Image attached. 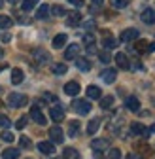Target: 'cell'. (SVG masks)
Wrapping results in <instances>:
<instances>
[{
  "label": "cell",
  "mask_w": 155,
  "mask_h": 159,
  "mask_svg": "<svg viewBox=\"0 0 155 159\" xmlns=\"http://www.w3.org/2000/svg\"><path fill=\"white\" fill-rule=\"evenodd\" d=\"M27 101H29V98H27L23 93H10V95H8V104H10L11 108H21V106L27 104Z\"/></svg>",
  "instance_id": "obj_1"
},
{
  "label": "cell",
  "mask_w": 155,
  "mask_h": 159,
  "mask_svg": "<svg viewBox=\"0 0 155 159\" xmlns=\"http://www.w3.org/2000/svg\"><path fill=\"white\" fill-rule=\"evenodd\" d=\"M32 57H34V61H36L38 65H46V63L51 61L49 51H46V49H42V48H36V49L32 51Z\"/></svg>",
  "instance_id": "obj_2"
},
{
  "label": "cell",
  "mask_w": 155,
  "mask_h": 159,
  "mask_svg": "<svg viewBox=\"0 0 155 159\" xmlns=\"http://www.w3.org/2000/svg\"><path fill=\"white\" fill-rule=\"evenodd\" d=\"M72 108L80 114V116H85L91 112V102L89 101H82V98H76V101L72 102Z\"/></svg>",
  "instance_id": "obj_3"
},
{
  "label": "cell",
  "mask_w": 155,
  "mask_h": 159,
  "mask_svg": "<svg viewBox=\"0 0 155 159\" xmlns=\"http://www.w3.org/2000/svg\"><path fill=\"white\" fill-rule=\"evenodd\" d=\"M49 138H51L53 144H61V142L64 140V133H63V129H61L59 125L51 127V129H49Z\"/></svg>",
  "instance_id": "obj_4"
},
{
  "label": "cell",
  "mask_w": 155,
  "mask_h": 159,
  "mask_svg": "<svg viewBox=\"0 0 155 159\" xmlns=\"http://www.w3.org/2000/svg\"><path fill=\"white\" fill-rule=\"evenodd\" d=\"M49 114H51V119H53V121H57V123L64 119V108H63L61 104L51 106V108H49Z\"/></svg>",
  "instance_id": "obj_5"
},
{
  "label": "cell",
  "mask_w": 155,
  "mask_h": 159,
  "mask_svg": "<svg viewBox=\"0 0 155 159\" xmlns=\"http://www.w3.org/2000/svg\"><path fill=\"white\" fill-rule=\"evenodd\" d=\"M30 117L34 119V121L38 123V125H46V116L42 114V110L38 108V106H34V108H30Z\"/></svg>",
  "instance_id": "obj_6"
},
{
  "label": "cell",
  "mask_w": 155,
  "mask_h": 159,
  "mask_svg": "<svg viewBox=\"0 0 155 159\" xmlns=\"http://www.w3.org/2000/svg\"><path fill=\"white\" fill-rule=\"evenodd\" d=\"M110 146V140L108 138H95V140L91 142V148L95 150V152H102V150H106Z\"/></svg>",
  "instance_id": "obj_7"
},
{
  "label": "cell",
  "mask_w": 155,
  "mask_h": 159,
  "mask_svg": "<svg viewBox=\"0 0 155 159\" xmlns=\"http://www.w3.org/2000/svg\"><path fill=\"white\" fill-rule=\"evenodd\" d=\"M136 38H138V30H136V29H127V30H123L121 36H119L121 42H132V40H136Z\"/></svg>",
  "instance_id": "obj_8"
},
{
  "label": "cell",
  "mask_w": 155,
  "mask_h": 159,
  "mask_svg": "<svg viewBox=\"0 0 155 159\" xmlns=\"http://www.w3.org/2000/svg\"><path fill=\"white\" fill-rule=\"evenodd\" d=\"M131 133H132V134H142V136H149V133H151V131H149V129H146V127H144L142 123H132V125H131Z\"/></svg>",
  "instance_id": "obj_9"
},
{
  "label": "cell",
  "mask_w": 155,
  "mask_h": 159,
  "mask_svg": "<svg viewBox=\"0 0 155 159\" xmlns=\"http://www.w3.org/2000/svg\"><path fill=\"white\" fill-rule=\"evenodd\" d=\"M115 63H117V66H119L121 70H129V68H131L129 59H127L125 53H117V55H115Z\"/></svg>",
  "instance_id": "obj_10"
},
{
  "label": "cell",
  "mask_w": 155,
  "mask_h": 159,
  "mask_svg": "<svg viewBox=\"0 0 155 159\" xmlns=\"http://www.w3.org/2000/svg\"><path fill=\"white\" fill-rule=\"evenodd\" d=\"M115 76H117V72H115L113 68H106V70H102V74H100V78L104 80L106 84H113V82H115Z\"/></svg>",
  "instance_id": "obj_11"
},
{
  "label": "cell",
  "mask_w": 155,
  "mask_h": 159,
  "mask_svg": "<svg viewBox=\"0 0 155 159\" xmlns=\"http://www.w3.org/2000/svg\"><path fill=\"white\" fill-rule=\"evenodd\" d=\"M142 21L148 23V25H155V10H151V8L144 10L142 11Z\"/></svg>",
  "instance_id": "obj_12"
},
{
  "label": "cell",
  "mask_w": 155,
  "mask_h": 159,
  "mask_svg": "<svg viewBox=\"0 0 155 159\" xmlns=\"http://www.w3.org/2000/svg\"><path fill=\"white\" fill-rule=\"evenodd\" d=\"M78 53H80V46L78 44H70L68 48H66V51H64V59H76L78 57Z\"/></svg>",
  "instance_id": "obj_13"
},
{
  "label": "cell",
  "mask_w": 155,
  "mask_h": 159,
  "mask_svg": "<svg viewBox=\"0 0 155 159\" xmlns=\"http://www.w3.org/2000/svg\"><path fill=\"white\" fill-rule=\"evenodd\" d=\"M64 93L70 95V97H76L78 93H80V84H78V82H68L64 85Z\"/></svg>",
  "instance_id": "obj_14"
},
{
  "label": "cell",
  "mask_w": 155,
  "mask_h": 159,
  "mask_svg": "<svg viewBox=\"0 0 155 159\" xmlns=\"http://www.w3.org/2000/svg\"><path fill=\"white\" fill-rule=\"evenodd\" d=\"M125 106H127L131 112H138V110H140V101H138L136 97H129L127 101H125Z\"/></svg>",
  "instance_id": "obj_15"
},
{
  "label": "cell",
  "mask_w": 155,
  "mask_h": 159,
  "mask_svg": "<svg viewBox=\"0 0 155 159\" xmlns=\"http://www.w3.org/2000/svg\"><path fill=\"white\" fill-rule=\"evenodd\" d=\"M38 150L46 155H51V153H55V144L53 142H40L38 144Z\"/></svg>",
  "instance_id": "obj_16"
},
{
  "label": "cell",
  "mask_w": 155,
  "mask_h": 159,
  "mask_svg": "<svg viewBox=\"0 0 155 159\" xmlns=\"http://www.w3.org/2000/svg\"><path fill=\"white\" fill-rule=\"evenodd\" d=\"M80 23H82V15L78 13V11L68 13V19H66V25L68 27H76V25H80Z\"/></svg>",
  "instance_id": "obj_17"
},
{
  "label": "cell",
  "mask_w": 155,
  "mask_h": 159,
  "mask_svg": "<svg viewBox=\"0 0 155 159\" xmlns=\"http://www.w3.org/2000/svg\"><path fill=\"white\" fill-rule=\"evenodd\" d=\"M19 148H6L4 152H2V157L4 159H19Z\"/></svg>",
  "instance_id": "obj_18"
},
{
  "label": "cell",
  "mask_w": 155,
  "mask_h": 159,
  "mask_svg": "<svg viewBox=\"0 0 155 159\" xmlns=\"http://www.w3.org/2000/svg\"><path fill=\"white\" fill-rule=\"evenodd\" d=\"M23 78H25V74H23V70L21 68H13L11 70V84H21L23 82Z\"/></svg>",
  "instance_id": "obj_19"
},
{
  "label": "cell",
  "mask_w": 155,
  "mask_h": 159,
  "mask_svg": "<svg viewBox=\"0 0 155 159\" xmlns=\"http://www.w3.org/2000/svg\"><path fill=\"white\" fill-rule=\"evenodd\" d=\"M100 95H102L100 87H96V85H89L87 87V97L89 98H100Z\"/></svg>",
  "instance_id": "obj_20"
},
{
  "label": "cell",
  "mask_w": 155,
  "mask_h": 159,
  "mask_svg": "<svg viewBox=\"0 0 155 159\" xmlns=\"http://www.w3.org/2000/svg\"><path fill=\"white\" fill-rule=\"evenodd\" d=\"M66 34H57L55 38H53V48H57V49H59V48H63L64 44H66Z\"/></svg>",
  "instance_id": "obj_21"
},
{
  "label": "cell",
  "mask_w": 155,
  "mask_h": 159,
  "mask_svg": "<svg viewBox=\"0 0 155 159\" xmlns=\"http://www.w3.org/2000/svg\"><path fill=\"white\" fill-rule=\"evenodd\" d=\"M36 17L38 19H47L49 17V6L47 4H42L40 8H38V11H36Z\"/></svg>",
  "instance_id": "obj_22"
},
{
  "label": "cell",
  "mask_w": 155,
  "mask_h": 159,
  "mask_svg": "<svg viewBox=\"0 0 155 159\" xmlns=\"http://www.w3.org/2000/svg\"><path fill=\"white\" fill-rule=\"evenodd\" d=\"M76 66L80 68V70H83V72H87V70H91V63L87 61V59H76Z\"/></svg>",
  "instance_id": "obj_23"
},
{
  "label": "cell",
  "mask_w": 155,
  "mask_h": 159,
  "mask_svg": "<svg viewBox=\"0 0 155 159\" xmlns=\"http://www.w3.org/2000/svg\"><path fill=\"white\" fill-rule=\"evenodd\" d=\"M64 159H82L76 148H64Z\"/></svg>",
  "instance_id": "obj_24"
},
{
  "label": "cell",
  "mask_w": 155,
  "mask_h": 159,
  "mask_svg": "<svg viewBox=\"0 0 155 159\" xmlns=\"http://www.w3.org/2000/svg\"><path fill=\"white\" fill-rule=\"evenodd\" d=\"M99 127H100V119H91L89 125H87V133L89 134H95L96 131H99Z\"/></svg>",
  "instance_id": "obj_25"
},
{
  "label": "cell",
  "mask_w": 155,
  "mask_h": 159,
  "mask_svg": "<svg viewBox=\"0 0 155 159\" xmlns=\"http://www.w3.org/2000/svg\"><path fill=\"white\" fill-rule=\"evenodd\" d=\"M51 70H53V74H64V72L68 70V66H66L64 63H57V65L51 66Z\"/></svg>",
  "instance_id": "obj_26"
},
{
  "label": "cell",
  "mask_w": 155,
  "mask_h": 159,
  "mask_svg": "<svg viewBox=\"0 0 155 159\" xmlns=\"http://www.w3.org/2000/svg\"><path fill=\"white\" fill-rule=\"evenodd\" d=\"M102 46H104L106 49H112V48H115V46H117V40H113L112 36H106V38L102 40Z\"/></svg>",
  "instance_id": "obj_27"
},
{
  "label": "cell",
  "mask_w": 155,
  "mask_h": 159,
  "mask_svg": "<svg viewBox=\"0 0 155 159\" xmlns=\"http://www.w3.org/2000/svg\"><path fill=\"white\" fill-rule=\"evenodd\" d=\"M78 131H80V121H70L68 123V134L70 136H76Z\"/></svg>",
  "instance_id": "obj_28"
},
{
  "label": "cell",
  "mask_w": 155,
  "mask_h": 159,
  "mask_svg": "<svg viewBox=\"0 0 155 159\" xmlns=\"http://www.w3.org/2000/svg\"><path fill=\"white\" fill-rule=\"evenodd\" d=\"M134 49H136L138 53L148 51V42H146V40H136V44H134Z\"/></svg>",
  "instance_id": "obj_29"
},
{
  "label": "cell",
  "mask_w": 155,
  "mask_h": 159,
  "mask_svg": "<svg viewBox=\"0 0 155 159\" xmlns=\"http://www.w3.org/2000/svg\"><path fill=\"white\" fill-rule=\"evenodd\" d=\"M113 104V97L112 95H108V97H102L100 98V108H110Z\"/></svg>",
  "instance_id": "obj_30"
},
{
  "label": "cell",
  "mask_w": 155,
  "mask_h": 159,
  "mask_svg": "<svg viewBox=\"0 0 155 159\" xmlns=\"http://www.w3.org/2000/svg\"><path fill=\"white\" fill-rule=\"evenodd\" d=\"M49 11L55 15V17H61V15H66V10L63 8V6H53V8H49Z\"/></svg>",
  "instance_id": "obj_31"
},
{
  "label": "cell",
  "mask_w": 155,
  "mask_h": 159,
  "mask_svg": "<svg viewBox=\"0 0 155 159\" xmlns=\"http://www.w3.org/2000/svg\"><path fill=\"white\" fill-rule=\"evenodd\" d=\"M38 2H40V0H23L21 4H23V10H25V11H30Z\"/></svg>",
  "instance_id": "obj_32"
},
{
  "label": "cell",
  "mask_w": 155,
  "mask_h": 159,
  "mask_svg": "<svg viewBox=\"0 0 155 159\" xmlns=\"http://www.w3.org/2000/svg\"><path fill=\"white\" fill-rule=\"evenodd\" d=\"M11 27V19L8 15H0V29H8Z\"/></svg>",
  "instance_id": "obj_33"
},
{
  "label": "cell",
  "mask_w": 155,
  "mask_h": 159,
  "mask_svg": "<svg viewBox=\"0 0 155 159\" xmlns=\"http://www.w3.org/2000/svg\"><path fill=\"white\" fill-rule=\"evenodd\" d=\"M106 159H121V152L117 150V148H112L110 152H108V157Z\"/></svg>",
  "instance_id": "obj_34"
},
{
  "label": "cell",
  "mask_w": 155,
  "mask_h": 159,
  "mask_svg": "<svg viewBox=\"0 0 155 159\" xmlns=\"http://www.w3.org/2000/svg\"><path fill=\"white\" fill-rule=\"evenodd\" d=\"M0 138H2L4 142H8V144H10V142H13V138H15V136H13V133H10V131H4L2 134H0Z\"/></svg>",
  "instance_id": "obj_35"
},
{
  "label": "cell",
  "mask_w": 155,
  "mask_h": 159,
  "mask_svg": "<svg viewBox=\"0 0 155 159\" xmlns=\"http://www.w3.org/2000/svg\"><path fill=\"white\" fill-rule=\"evenodd\" d=\"M127 4H129V0H112V6L117 8V10H123Z\"/></svg>",
  "instance_id": "obj_36"
},
{
  "label": "cell",
  "mask_w": 155,
  "mask_h": 159,
  "mask_svg": "<svg viewBox=\"0 0 155 159\" xmlns=\"http://www.w3.org/2000/svg\"><path fill=\"white\" fill-rule=\"evenodd\" d=\"M83 44L89 48V46H93L95 44V36L91 34V32H87V34H83Z\"/></svg>",
  "instance_id": "obj_37"
},
{
  "label": "cell",
  "mask_w": 155,
  "mask_h": 159,
  "mask_svg": "<svg viewBox=\"0 0 155 159\" xmlns=\"http://www.w3.org/2000/svg\"><path fill=\"white\" fill-rule=\"evenodd\" d=\"M11 121H10V117L4 116V114H0V127H10Z\"/></svg>",
  "instance_id": "obj_38"
},
{
  "label": "cell",
  "mask_w": 155,
  "mask_h": 159,
  "mask_svg": "<svg viewBox=\"0 0 155 159\" xmlns=\"http://www.w3.org/2000/svg\"><path fill=\"white\" fill-rule=\"evenodd\" d=\"M19 146H21V148H30L29 136H21V138H19Z\"/></svg>",
  "instance_id": "obj_39"
},
{
  "label": "cell",
  "mask_w": 155,
  "mask_h": 159,
  "mask_svg": "<svg viewBox=\"0 0 155 159\" xmlns=\"http://www.w3.org/2000/svg\"><path fill=\"white\" fill-rule=\"evenodd\" d=\"M27 119H29L27 116H23V117H19V119H17V123H15V127H17V129H23V127L27 125Z\"/></svg>",
  "instance_id": "obj_40"
},
{
  "label": "cell",
  "mask_w": 155,
  "mask_h": 159,
  "mask_svg": "<svg viewBox=\"0 0 155 159\" xmlns=\"http://www.w3.org/2000/svg\"><path fill=\"white\" fill-rule=\"evenodd\" d=\"M99 59H100L102 63H110V59H112V57H110L108 51H100V53H99Z\"/></svg>",
  "instance_id": "obj_41"
},
{
  "label": "cell",
  "mask_w": 155,
  "mask_h": 159,
  "mask_svg": "<svg viewBox=\"0 0 155 159\" xmlns=\"http://www.w3.org/2000/svg\"><path fill=\"white\" fill-rule=\"evenodd\" d=\"M44 101H47V102H55V101H57V97L51 95V93H44Z\"/></svg>",
  "instance_id": "obj_42"
},
{
  "label": "cell",
  "mask_w": 155,
  "mask_h": 159,
  "mask_svg": "<svg viewBox=\"0 0 155 159\" xmlns=\"http://www.w3.org/2000/svg\"><path fill=\"white\" fill-rule=\"evenodd\" d=\"M83 27H85V29H95V21H93V19H91V21H85Z\"/></svg>",
  "instance_id": "obj_43"
},
{
  "label": "cell",
  "mask_w": 155,
  "mask_h": 159,
  "mask_svg": "<svg viewBox=\"0 0 155 159\" xmlns=\"http://www.w3.org/2000/svg\"><path fill=\"white\" fill-rule=\"evenodd\" d=\"M70 4H74V6H83V0H68Z\"/></svg>",
  "instance_id": "obj_44"
},
{
  "label": "cell",
  "mask_w": 155,
  "mask_h": 159,
  "mask_svg": "<svg viewBox=\"0 0 155 159\" xmlns=\"http://www.w3.org/2000/svg\"><path fill=\"white\" fill-rule=\"evenodd\" d=\"M127 159H142L138 153H131V155H127Z\"/></svg>",
  "instance_id": "obj_45"
},
{
  "label": "cell",
  "mask_w": 155,
  "mask_h": 159,
  "mask_svg": "<svg viewBox=\"0 0 155 159\" xmlns=\"http://www.w3.org/2000/svg\"><path fill=\"white\" fill-rule=\"evenodd\" d=\"M10 40H11L10 34H4V36H2V42H10Z\"/></svg>",
  "instance_id": "obj_46"
},
{
  "label": "cell",
  "mask_w": 155,
  "mask_h": 159,
  "mask_svg": "<svg viewBox=\"0 0 155 159\" xmlns=\"http://www.w3.org/2000/svg\"><path fill=\"white\" fill-rule=\"evenodd\" d=\"M148 51H155V42L153 44H148Z\"/></svg>",
  "instance_id": "obj_47"
},
{
  "label": "cell",
  "mask_w": 155,
  "mask_h": 159,
  "mask_svg": "<svg viewBox=\"0 0 155 159\" xmlns=\"http://www.w3.org/2000/svg\"><path fill=\"white\" fill-rule=\"evenodd\" d=\"M95 159H104V157H102V153H100V152H96V153H95Z\"/></svg>",
  "instance_id": "obj_48"
},
{
  "label": "cell",
  "mask_w": 155,
  "mask_h": 159,
  "mask_svg": "<svg viewBox=\"0 0 155 159\" xmlns=\"http://www.w3.org/2000/svg\"><path fill=\"white\" fill-rule=\"evenodd\" d=\"M10 4H17V2H21V0H8Z\"/></svg>",
  "instance_id": "obj_49"
},
{
  "label": "cell",
  "mask_w": 155,
  "mask_h": 159,
  "mask_svg": "<svg viewBox=\"0 0 155 159\" xmlns=\"http://www.w3.org/2000/svg\"><path fill=\"white\" fill-rule=\"evenodd\" d=\"M93 2H95V4H99V6H100V4L104 2V0H93Z\"/></svg>",
  "instance_id": "obj_50"
},
{
  "label": "cell",
  "mask_w": 155,
  "mask_h": 159,
  "mask_svg": "<svg viewBox=\"0 0 155 159\" xmlns=\"http://www.w3.org/2000/svg\"><path fill=\"white\" fill-rule=\"evenodd\" d=\"M2 57H4V49H2V48H0V59H2Z\"/></svg>",
  "instance_id": "obj_51"
},
{
  "label": "cell",
  "mask_w": 155,
  "mask_h": 159,
  "mask_svg": "<svg viewBox=\"0 0 155 159\" xmlns=\"http://www.w3.org/2000/svg\"><path fill=\"white\" fill-rule=\"evenodd\" d=\"M0 8H4V0H0Z\"/></svg>",
  "instance_id": "obj_52"
},
{
  "label": "cell",
  "mask_w": 155,
  "mask_h": 159,
  "mask_svg": "<svg viewBox=\"0 0 155 159\" xmlns=\"http://www.w3.org/2000/svg\"><path fill=\"white\" fill-rule=\"evenodd\" d=\"M149 131H155V125H153V127H151V129H149Z\"/></svg>",
  "instance_id": "obj_53"
},
{
  "label": "cell",
  "mask_w": 155,
  "mask_h": 159,
  "mask_svg": "<svg viewBox=\"0 0 155 159\" xmlns=\"http://www.w3.org/2000/svg\"><path fill=\"white\" fill-rule=\"evenodd\" d=\"M59 159H64V157H59Z\"/></svg>",
  "instance_id": "obj_54"
}]
</instances>
